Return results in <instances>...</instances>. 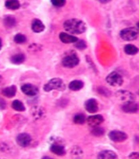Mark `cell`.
I'll list each match as a JSON object with an SVG mask.
<instances>
[{
  "mask_svg": "<svg viewBox=\"0 0 139 159\" xmlns=\"http://www.w3.org/2000/svg\"><path fill=\"white\" fill-rule=\"evenodd\" d=\"M138 35V30L135 27L124 28L120 32V38L126 41H134L137 39Z\"/></svg>",
  "mask_w": 139,
  "mask_h": 159,
  "instance_id": "277c9868",
  "label": "cell"
},
{
  "mask_svg": "<svg viewBox=\"0 0 139 159\" xmlns=\"http://www.w3.org/2000/svg\"><path fill=\"white\" fill-rule=\"evenodd\" d=\"M71 153L72 156H74V157H79L80 158V157H82L83 154V152L80 148L76 146L72 149Z\"/></svg>",
  "mask_w": 139,
  "mask_h": 159,
  "instance_id": "f1b7e54d",
  "label": "cell"
},
{
  "mask_svg": "<svg viewBox=\"0 0 139 159\" xmlns=\"http://www.w3.org/2000/svg\"><path fill=\"white\" fill-rule=\"evenodd\" d=\"M92 134L95 137H99L103 136L105 133V130L103 128L98 127H93L92 130Z\"/></svg>",
  "mask_w": 139,
  "mask_h": 159,
  "instance_id": "484cf974",
  "label": "cell"
},
{
  "mask_svg": "<svg viewBox=\"0 0 139 159\" xmlns=\"http://www.w3.org/2000/svg\"><path fill=\"white\" fill-rule=\"evenodd\" d=\"M59 38L61 41L65 43H74L78 39L76 37L65 32H61L60 34Z\"/></svg>",
  "mask_w": 139,
  "mask_h": 159,
  "instance_id": "4fadbf2b",
  "label": "cell"
},
{
  "mask_svg": "<svg viewBox=\"0 0 139 159\" xmlns=\"http://www.w3.org/2000/svg\"><path fill=\"white\" fill-rule=\"evenodd\" d=\"M32 139L31 136L27 133L20 134L16 138V142L20 146L22 147H28L30 144Z\"/></svg>",
  "mask_w": 139,
  "mask_h": 159,
  "instance_id": "8fae6325",
  "label": "cell"
},
{
  "mask_svg": "<svg viewBox=\"0 0 139 159\" xmlns=\"http://www.w3.org/2000/svg\"><path fill=\"white\" fill-rule=\"evenodd\" d=\"M122 110L124 113L129 114H134L137 113L139 110L138 104L134 101L123 103L121 107Z\"/></svg>",
  "mask_w": 139,
  "mask_h": 159,
  "instance_id": "ba28073f",
  "label": "cell"
},
{
  "mask_svg": "<svg viewBox=\"0 0 139 159\" xmlns=\"http://www.w3.org/2000/svg\"><path fill=\"white\" fill-rule=\"evenodd\" d=\"M124 52L127 55H134L138 52V49L135 45L128 44L124 46Z\"/></svg>",
  "mask_w": 139,
  "mask_h": 159,
  "instance_id": "d6986e66",
  "label": "cell"
},
{
  "mask_svg": "<svg viewBox=\"0 0 139 159\" xmlns=\"http://www.w3.org/2000/svg\"><path fill=\"white\" fill-rule=\"evenodd\" d=\"M17 88L15 85L9 86L3 89L2 93L4 96L8 98L14 97L16 94Z\"/></svg>",
  "mask_w": 139,
  "mask_h": 159,
  "instance_id": "e0dca14e",
  "label": "cell"
},
{
  "mask_svg": "<svg viewBox=\"0 0 139 159\" xmlns=\"http://www.w3.org/2000/svg\"><path fill=\"white\" fill-rule=\"evenodd\" d=\"M7 103L2 98H0V110L5 109Z\"/></svg>",
  "mask_w": 139,
  "mask_h": 159,
  "instance_id": "1f68e13d",
  "label": "cell"
},
{
  "mask_svg": "<svg viewBox=\"0 0 139 159\" xmlns=\"http://www.w3.org/2000/svg\"><path fill=\"white\" fill-rule=\"evenodd\" d=\"M2 81V76L0 75V84H1V82Z\"/></svg>",
  "mask_w": 139,
  "mask_h": 159,
  "instance_id": "e575fe53",
  "label": "cell"
},
{
  "mask_svg": "<svg viewBox=\"0 0 139 159\" xmlns=\"http://www.w3.org/2000/svg\"><path fill=\"white\" fill-rule=\"evenodd\" d=\"M84 82L80 80L72 81L69 84V89L73 91L80 90L84 86Z\"/></svg>",
  "mask_w": 139,
  "mask_h": 159,
  "instance_id": "ac0fdd59",
  "label": "cell"
},
{
  "mask_svg": "<svg viewBox=\"0 0 139 159\" xmlns=\"http://www.w3.org/2000/svg\"><path fill=\"white\" fill-rule=\"evenodd\" d=\"M99 93L105 96H109L110 95V91L106 88L100 87L98 89Z\"/></svg>",
  "mask_w": 139,
  "mask_h": 159,
  "instance_id": "4dcf8cb0",
  "label": "cell"
},
{
  "mask_svg": "<svg viewBox=\"0 0 139 159\" xmlns=\"http://www.w3.org/2000/svg\"><path fill=\"white\" fill-rule=\"evenodd\" d=\"M84 106L85 109L89 113H94L99 110V104L96 99H89L85 102Z\"/></svg>",
  "mask_w": 139,
  "mask_h": 159,
  "instance_id": "9c48e42d",
  "label": "cell"
},
{
  "mask_svg": "<svg viewBox=\"0 0 139 159\" xmlns=\"http://www.w3.org/2000/svg\"><path fill=\"white\" fill-rule=\"evenodd\" d=\"M100 2H101V3H107V2H109V1H100Z\"/></svg>",
  "mask_w": 139,
  "mask_h": 159,
  "instance_id": "d590c367",
  "label": "cell"
},
{
  "mask_svg": "<svg viewBox=\"0 0 139 159\" xmlns=\"http://www.w3.org/2000/svg\"><path fill=\"white\" fill-rule=\"evenodd\" d=\"M12 106L13 109L18 111H24L25 109L23 103L18 100L14 101L12 102Z\"/></svg>",
  "mask_w": 139,
  "mask_h": 159,
  "instance_id": "cb8c5ba5",
  "label": "cell"
},
{
  "mask_svg": "<svg viewBox=\"0 0 139 159\" xmlns=\"http://www.w3.org/2000/svg\"><path fill=\"white\" fill-rule=\"evenodd\" d=\"M2 40H1V38H0V50H1V48H2Z\"/></svg>",
  "mask_w": 139,
  "mask_h": 159,
  "instance_id": "836d02e7",
  "label": "cell"
},
{
  "mask_svg": "<svg viewBox=\"0 0 139 159\" xmlns=\"http://www.w3.org/2000/svg\"><path fill=\"white\" fill-rule=\"evenodd\" d=\"M105 120L104 117L101 114L93 115L89 116L86 119L88 125L92 127H98L102 124Z\"/></svg>",
  "mask_w": 139,
  "mask_h": 159,
  "instance_id": "30bf717a",
  "label": "cell"
},
{
  "mask_svg": "<svg viewBox=\"0 0 139 159\" xmlns=\"http://www.w3.org/2000/svg\"><path fill=\"white\" fill-rule=\"evenodd\" d=\"M86 121V116L83 113H77L75 115L73 118V121L76 124L83 125Z\"/></svg>",
  "mask_w": 139,
  "mask_h": 159,
  "instance_id": "7402d4cb",
  "label": "cell"
},
{
  "mask_svg": "<svg viewBox=\"0 0 139 159\" xmlns=\"http://www.w3.org/2000/svg\"><path fill=\"white\" fill-rule=\"evenodd\" d=\"M33 116L35 118L40 119L45 114L44 109L42 108L36 107L34 108L32 110Z\"/></svg>",
  "mask_w": 139,
  "mask_h": 159,
  "instance_id": "d4e9b609",
  "label": "cell"
},
{
  "mask_svg": "<svg viewBox=\"0 0 139 159\" xmlns=\"http://www.w3.org/2000/svg\"><path fill=\"white\" fill-rule=\"evenodd\" d=\"M50 150L53 154L59 156L65 155L66 153L65 147L60 144H55L52 145L50 148Z\"/></svg>",
  "mask_w": 139,
  "mask_h": 159,
  "instance_id": "9a60e30c",
  "label": "cell"
},
{
  "mask_svg": "<svg viewBox=\"0 0 139 159\" xmlns=\"http://www.w3.org/2000/svg\"><path fill=\"white\" fill-rule=\"evenodd\" d=\"M5 6L8 9L15 10L18 9L20 6L18 1H8L5 2Z\"/></svg>",
  "mask_w": 139,
  "mask_h": 159,
  "instance_id": "603a6c76",
  "label": "cell"
},
{
  "mask_svg": "<svg viewBox=\"0 0 139 159\" xmlns=\"http://www.w3.org/2000/svg\"><path fill=\"white\" fill-rule=\"evenodd\" d=\"M63 25L65 30L74 34H83L87 30L86 24L82 20L77 18L68 20Z\"/></svg>",
  "mask_w": 139,
  "mask_h": 159,
  "instance_id": "6da1fadb",
  "label": "cell"
},
{
  "mask_svg": "<svg viewBox=\"0 0 139 159\" xmlns=\"http://www.w3.org/2000/svg\"><path fill=\"white\" fill-rule=\"evenodd\" d=\"M129 158L131 159L139 158V153L137 152H133L129 155Z\"/></svg>",
  "mask_w": 139,
  "mask_h": 159,
  "instance_id": "d6a6232c",
  "label": "cell"
},
{
  "mask_svg": "<svg viewBox=\"0 0 139 159\" xmlns=\"http://www.w3.org/2000/svg\"><path fill=\"white\" fill-rule=\"evenodd\" d=\"M79 59L76 52L71 51L65 55L62 60V64L65 67L72 68L79 64Z\"/></svg>",
  "mask_w": 139,
  "mask_h": 159,
  "instance_id": "7a4b0ae2",
  "label": "cell"
},
{
  "mask_svg": "<svg viewBox=\"0 0 139 159\" xmlns=\"http://www.w3.org/2000/svg\"><path fill=\"white\" fill-rule=\"evenodd\" d=\"M14 41L17 43H23L26 42V38L25 35L18 34H16L14 38Z\"/></svg>",
  "mask_w": 139,
  "mask_h": 159,
  "instance_id": "83f0119b",
  "label": "cell"
},
{
  "mask_svg": "<svg viewBox=\"0 0 139 159\" xmlns=\"http://www.w3.org/2000/svg\"><path fill=\"white\" fill-rule=\"evenodd\" d=\"M116 96L119 100L123 103L126 102L134 101L135 96L132 92L125 90L118 91L116 93Z\"/></svg>",
  "mask_w": 139,
  "mask_h": 159,
  "instance_id": "52a82bcc",
  "label": "cell"
},
{
  "mask_svg": "<svg viewBox=\"0 0 139 159\" xmlns=\"http://www.w3.org/2000/svg\"><path fill=\"white\" fill-rule=\"evenodd\" d=\"M106 81L109 85L113 87L121 86L124 82L121 75L116 71L109 74L106 78Z\"/></svg>",
  "mask_w": 139,
  "mask_h": 159,
  "instance_id": "5b68a950",
  "label": "cell"
},
{
  "mask_svg": "<svg viewBox=\"0 0 139 159\" xmlns=\"http://www.w3.org/2000/svg\"><path fill=\"white\" fill-rule=\"evenodd\" d=\"M32 28L34 32L40 33L44 31L45 26L40 20L35 19L32 22Z\"/></svg>",
  "mask_w": 139,
  "mask_h": 159,
  "instance_id": "2e32d148",
  "label": "cell"
},
{
  "mask_svg": "<svg viewBox=\"0 0 139 159\" xmlns=\"http://www.w3.org/2000/svg\"><path fill=\"white\" fill-rule=\"evenodd\" d=\"M25 55L22 53L17 54L12 56L11 58V62L14 64L19 65L25 61Z\"/></svg>",
  "mask_w": 139,
  "mask_h": 159,
  "instance_id": "ffe728a7",
  "label": "cell"
},
{
  "mask_svg": "<svg viewBox=\"0 0 139 159\" xmlns=\"http://www.w3.org/2000/svg\"><path fill=\"white\" fill-rule=\"evenodd\" d=\"M109 139L115 143H123L128 139V135L124 132L119 130H112L109 133Z\"/></svg>",
  "mask_w": 139,
  "mask_h": 159,
  "instance_id": "8992f818",
  "label": "cell"
},
{
  "mask_svg": "<svg viewBox=\"0 0 139 159\" xmlns=\"http://www.w3.org/2000/svg\"><path fill=\"white\" fill-rule=\"evenodd\" d=\"M4 23L7 27L12 28L16 25V20L12 16H7L4 18Z\"/></svg>",
  "mask_w": 139,
  "mask_h": 159,
  "instance_id": "44dd1931",
  "label": "cell"
},
{
  "mask_svg": "<svg viewBox=\"0 0 139 159\" xmlns=\"http://www.w3.org/2000/svg\"><path fill=\"white\" fill-rule=\"evenodd\" d=\"M74 46L77 49L80 50H83L87 47V43L83 39H78L77 42L74 43Z\"/></svg>",
  "mask_w": 139,
  "mask_h": 159,
  "instance_id": "4316f807",
  "label": "cell"
},
{
  "mask_svg": "<svg viewBox=\"0 0 139 159\" xmlns=\"http://www.w3.org/2000/svg\"><path fill=\"white\" fill-rule=\"evenodd\" d=\"M97 158L102 159H115L118 156L114 151L110 150H104L100 152L98 154Z\"/></svg>",
  "mask_w": 139,
  "mask_h": 159,
  "instance_id": "5bb4252c",
  "label": "cell"
},
{
  "mask_svg": "<svg viewBox=\"0 0 139 159\" xmlns=\"http://www.w3.org/2000/svg\"><path fill=\"white\" fill-rule=\"evenodd\" d=\"M51 2L52 5L54 6L57 7H61L65 5L66 1L65 0H52Z\"/></svg>",
  "mask_w": 139,
  "mask_h": 159,
  "instance_id": "f546056e",
  "label": "cell"
},
{
  "mask_svg": "<svg viewBox=\"0 0 139 159\" xmlns=\"http://www.w3.org/2000/svg\"><path fill=\"white\" fill-rule=\"evenodd\" d=\"M65 89V86L63 80L60 78H54L49 80L44 86V90L49 92L52 90L63 91Z\"/></svg>",
  "mask_w": 139,
  "mask_h": 159,
  "instance_id": "3957f363",
  "label": "cell"
},
{
  "mask_svg": "<svg viewBox=\"0 0 139 159\" xmlns=\"http://www.w3.org/2000/svg\"><path fill=\"white\" fill-rule=\"evenodd\" d=\"M21 90L25 94L28 96H33L38 94V89L37 87L30 84L23 85Z\"/></svg>",
  "mask_w": 139,
  "mask_h": 159,
  "instance_id": "7c38bea8",
  "label": "cell"
}]
</instances>
